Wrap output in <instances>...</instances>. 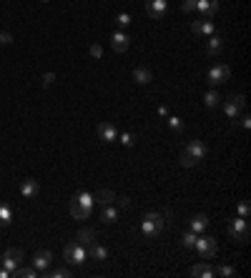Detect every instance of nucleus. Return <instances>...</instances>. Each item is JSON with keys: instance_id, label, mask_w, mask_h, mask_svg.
I'll use <instances>...</instances> for the list:
<instances>
[{"instance_id": "f257e3e1", "label": "nucleus", "mask_w": 251, "mask_h": 278, "mask_svg": "<svg viewBox=\"0 0 251 278\" xmlns=\"http://www.w3.org/2000/svg\"><path fill=\"white\" fill-rule=\"evenodd\" d=\"M93 206H96L93 193H88V190H78L75 196L71 198V216H73L75 220H86V218L93 213Z\"/></svg>"}, {"instance_id": "f03ea898", "label": "nucleus", "mask_w": 251, "mask_h": 278, "mask_svg": "<svg viewBox=\"0 0 251 278\" xmlns=\"http://www.w3.org/2000/svg\"><path fill=\"white\" fill-rule=\"evenodd\" d=\"M206 155H209V148H206V143H204V141H191V143L183 148V153H181L179 163L183 165V168H193V165L201 163Z\"/></svg>"}, {"instance_id": "7ed1b4c3", "label": "nucleus", "mask_w": 251, "mask_h": 278, "mask_svg": "<svg viewBox=\"0 0 251 278\" xmlns=\"http://www.w3.org/2000/svg\"><path fill=\"white\" fill-rule=\"evenodd\" d=\"M163 216L161 213H153V211H148V213H143V218H141V233L146 236V238H156L161 231H163Z\"/></svg>"}, {"instance_id": "20e7f679", "label": "nucleus", "mask_w": 251, "mask_h": 278, "mask_svg": "<svg viewBox=\"0 0 251 278\" xmlns=\"http://www.w3.org/2000/svg\"><path fill=\"white\" fill-rule=\"evenodd\" d=\"M63 258H66V263H71V266H80V263L88 261V253H86V248H83L78 241H71V243H66V248H63Z\"/></svg>"}, {"instance_id": "39448f33", "label": "nucleus", "mask_w": 251, "mask_h": 278, "mask_svg": "<svg viewBox=\"0 0 251 278\" xmlns=\"http://www.w3.org/2000/svg\"><path fill=\"white\" fill-rule=\"evenodd\" d=\"M193 251H196L204 261H211V258L218 253V243H216V238H211V236H201V233H199L196 246H193Z\"/></svg>"}, {"instance_id": "423d86ee", "label": "nucleus", "mask_w": 251, "mask_h": 278, "mask_svg": "<svg viewBox=\"0 0 251 278\" xmlns=\"http://www.w3.org/2000/svg\"><path fill=\"white\" fill-rule=\"evenodd\" d=\"M229 236L239 243H249V223H246V218H234L231 223H229Z\"/></svg>"}, {"instance_id": "0eeeda50", "label": "nucleus", "mask_w": 251, "mask_h": 278, "mask_svg": "<svg viewBox=\"0 0 251 278\" xmlns=\"http://www.w3.org/2000/svg\"><path fill=\"white\" fill-rule=\"evenodd\" d=\"M0 263H3V268H8L10 276H13V271L23 263V251L20 248H8L5 253H0Z\"/></svg>"}, {"instance_id": "6e6552de", "label": "nucleus", "mask_w": 251, "mask_h": 278, "mask_svg": "<svg viewBox=\"0 0 251 278\" xmlns=\"http://www.w3.org/2000/svg\"><path fill=\"white\" fill-rule=\"evenodd\" d=\"M231 78V68L226 65V63H216L211 70H209V75H206V80L211 83V86H218V83H226Z\"/></svg>"}, {"instance_id": "1a4fd4ad", "label": "nucleus", "mask_w": 251, "mask_h": 278, "mask_svg": "<svg viewBox=\"0 0 251 278\" xmlns=\"http://www.w3.org/2000/svg\"><path fill=\"white\" fill-rule=\"evenodd\" d=\"M218 5H221V0H196V10L204 20H214V15L218 13Z\"/></svg>"}, {"instance_id": "9d476101", "label": "nucleus", "mask_w": 251, "mask_h": 278, "mask_svg": "<svg viewBox=\"0 0 251 278\" xmlns=\"http://www.w3.org/2000/svg\"><path fill=\"white\" fill-rule=\"evenodd\" d=\"M214 31H216V28H214V20H193L191 23V33L193 35H196V38H209V35H214Z\"/></svg>"}, {"instance_id": "9b49d317", "label": "nucleus", "mask_w": 251, "mask_h": 278, "mask_svg": "<svg viewBox=\"0 0 251 278\" xmlns=\"http://www.w3.org/2000/svg\"><path fill=\"white\" fill-rule=\"evenodd\" d=\"M96 133H98V138H101L103 143H113L116 138H118V130H116V125H113V123H108V121L98 123Z\"/></svg>"}, {"instance_id": "f8f14e48", "label": "nucleus", "mask_w": 251, "mask_h": 278, "mask_svg": "<svg viewBox=\"0 0 251 278\" xmlns=\"http://www.w3.org/2000/svg\"><path fill=\"white\" fill-rule=\"evenodd\" d=\"M53 266V253L50 251H36V256H33V268L38 271V273H43L45 268H50Z\"/></svg>"}, {"instance_id": "ddd939ff", "label": "nucleus", "mask_w": 251, "mask_h": 278, "mask_svg": "<svg viewBox=\"0 0 251 278\" xmlns=\"http://www.w3.org/2000/svg\"><path fill=\"white\" fill-rule=\"evenodd\" d=\"M188 273L196 276V278H214V276H216V266H211L209 261H201V263H196V266H191Z\"/></svg>"}, {"instance_id": "4468645a", "label": "nucleus", "mask_w": 251, "mask_h": 278, "mask_svg": "<svg viewBox=\"0 0 251 278\" xmlns=\"http://www.w3.org/2000/svg\"><path fill=\"white\" fill-rule=\"evenodd\" d=\"M146 13L153 20H161L166 15V0H146Z\"/></svg>"}, {"instance_id": "2eb2a0df", "label": "nucleus", "mask_w": 251, "mask_h": 278, "mask_svg": "<svg viewBox=\"0 0 251 278\" xmlns=\"http://www.w3.org/2000/svg\"><path fill=\"white\" fill-rule=\"evenodd\" d=\"M40 193V183L36 181V178H25L23 183H20V196L23 198H36Z\"/></svg>"}, {"instance_id": "dca6fc26", "label": "nucleus", "mask_w": 251, "mask_h": 278, "mask_svg": "<svg viewBox=\"0 0 251 278\" xmlns=\"http://www.w3.org/2000/svg\"><path fill=\"white\" fill-rule=\"evenodd\" d=\"M128 43H131V38L123 31H116L113 35H110V48H113L116 53H126L128 50Z\"/></svg>"}, {"instance_id": "f3484780", "label": "nucleus", "mask_w": 251, "mask_h": 278, "mask_svg": "<svg viewBox=\"0 0 251 278\" xmlns=\"http://www.w3.org/2000/svg\"><path fill=\"white\" fill-rule=\"evenodd\" d=\"M221 50H224V38L216 35V33H214V35H209L204 53H206V55H221Z\"/></svg>"}, {"instance_id": "a211bd4d", "label": "nucleus", "mask_w": 251, "mask_h": 278, "mask_svg": "<svg viewBox=\"0 0 251 278\" xmlns=\"http://www.w3.org/2000/svg\"><path fill=\"white\" fill-rule=\"evenodd\" d=\"M86 253H88V258H93V261H108V248L106 246H101L98 241L96 243H91L88 248H86Z\"/></svg>"}, {"instance_id": "6ab92c4d", "label": "nucleus", "mask_w": 251, "mask_h": 278, "mask_svg": "<svg viewBox=\"0 0 251 278\" xmlns=\"http://www.w3.org/2000/svg\"><path fill=\"white\" fill-rule=\"evenodd\" d=\"M93 201H96V203H101V206H113L116 193H113V190H108V188H101V190H96Z\"/></svg>"}, {"instance_id": "aec40b11", "label": "nucleus", "mask_w": 251, "mask_h": 278, "mask_svg": "<svg viewBox=\"0 0 251 278\" xmlns=\"http://www.w3.org/2000/svg\"><path fill=\"white\" fill-rule=\"evenodd\" d=\"M75 241H78L83 248H88L91 243H96V231H93V228H80L78 236H75Z\"/></svg>"}, {"instance_id": "412c9836", "label": "nucleus", "mask_w": 251, "mask_h": 278, "mask_svg": "<svg viewBox=\"0 0 251 278\" xmlns=\"http://www.w3.org/2000/svg\"><path fill=\"white\" fill-rule=\"evenodd\" d=\"M133 80L138 83V86H148V83L153 80V73L148 68H136L133 70Z\"/></svg>"}, {"instance_id": "4be33fe9", "label": "nucleus", "mask_w": 251, "mask_h": 278, "mask_svg": "<svg viewBox=\"0 0 251 278\" xmlns=\"http://www.w3.org/2000/svg\"><path fill=\"white\" fill-rule=\"evenodd\" d=\"M206 228H209V218H206L204 213H199V216L191 218V231H193V233H204Z\"/></svg>"}, {"instance_id": "5701e85b", "label": "nucleus", "mask_w": 251, "mask_h": 278, "mask_svg": "<svg viewBox=\"0 0 251 278\" xmlns=\"http://www.w3.org/2000/svg\"><path fill=\"white\" fill-rule=\"evenodd\" d=\"M224 110H226V116H229V121H231V125H236V118L241 116V108H239V105H236V103H234V100L229 98V100L224 103Z\"/></svg>"}, {"instance_id": "b1692460", "label": "nucleus", "mask_w": 251, "mask_h": 278, "mask_svg": "<svg viewBox=\"0 0 251 278\" xmlns=\"http://www.w3.org/2000/svg\"><path fill=\"white\" fill-rule=\"evenodd\" d=\"M101 220H103V223H116V220H118V208L116 206H103Z\"/></svg>"}, {"instance_id": "393cba45", "label": "nucleus", "mask_w": 251, "mask_h": 278, "mask_svg": "<svg viewBox=\"0 0 251 278\" xmlns=\"http://www.w3.org/2000/svg\"><path fill=\"white\" fill-rule=\"evenodd\" d=\"M40 276H45V278H71L73 273H71V268H45Z\"/></svg>"}, {"instance_id": "a878e982", "label": "nucleus", "mask_w": 251, "mask_h": 278, "mask_svg": "<svg viewBox=\"0 0 251 278\" xmlns=\"http://www.w3.org/2000/svg\"><path fill=\"white\" fill-rule=\"evenodd\" d=\"M221 100H224V98H221V93H218V91H209V93L204 95V105H206L209 110H214Z\"/></svg>"}, {"instance_id": "bb28decb", "label": "nucleus", "mask_w": 251, "mask_h": 278, "mask_svg": "<svg viewBox=\"0 0 251 278\" xmlns=\"http://www.w3.org/2000/svg\"><path fill=\"white\" fill-rule=\"evenodd\" d=\"M13 220V208L8 203H0V226H10Z\"/></svg>"}, {"instance_id": "cd10ccee", "label": "nucleus", "mask_w": 251, "mask_h": 278, "mask_svg": "<svg viewBox=\"0 0 251 278\" xmlns=\"http://www.w3.org/2000/svg\"><path fill=\"white\" fill-rule=\"evenodd\" d=\"M13 276L15 278H36V276H40L36 268H25V266H18L15 271H13Z\"/></svg>"}, {"instance_id": "c85d7f7f", "label": "nucleus", "mask_w": 251, "mask_h": 278, "mask_svg": "<svg viewBox=\"0 0 251 278\" xmlns=\"http://www.w3.org/2000/svg\"><path fill=\"white\" fill-rule=\"evenodd\" d=\"M196 238H199V233L188 231V233H183V236H181V243H183L186 248H193V246H196Z\"/></svg>"}, {"instance_id": "c756f323", "label": "nucleus", "mask_w": 251, "mask_h": 278, "mask_svg": "<svg viewBox=\"0 0 251 278\" xmlns=\"http://www.w3.org/2000/svg\"><path fill=\"white\" fill-rule=\"evenodd\" d=\"M169 128H171V133H183V121L179 116H171L169 118Z\"/></svg>"}, {"instance_id": "7c9ffc66", "label": "nucleus", "mask_w": 251, "mask_h": 278, "mask_svg": "<svg viewBox=\"0 0 251 278\" xmlns=\"http://www.w3.org/2000/svg\"><path fill=\"white\" fill-rule=\"evenodd\" d=\"M216 276L231 278V276H236V268H234V266H216Z\"/></svg>"}, {"instance_id": "2f4dec72", "label": "nucleus", "mask_w": 251, "mask_h": 278, "mask_svg": "<svg viewBox=\"0 0 251 278\" xmlns=\"http://www.w3.org/2000/svg\"><path fill=\"white\" fill-rule=\"evenodd\" d=\"M131 23H133V20H131L128 13H118V15H116V25H118V28H128Z\"/></svg>"}, {"instance_id": "473e14b6", "label": "nucleus", "mask_w": 251, "mask_h": 278, "mask_svg": "<svg viewBox=\"0 0 251 278\" xmlns=\"http://www.w3.org/2000/svg\"><path fill=\"white\" fill-rule=\"evenodd\" d=\"M121 143H123L126 148H133V146H136V135H133V133H121Z\"/></svg>"}, {"instance_id": "72a5a7b5", "label": "nucleus", "mask_w": 251, "mask_h": 278, "mask_svg": "<svg viewBox=\"0 0 251 278\" xmlns=\"http://www.w3.org/2000/svg\"><path fill=\"white\" fill-rule=\"evenodd\" d=\"M229 98H231L239 108H244V105H246V95H244V93H234V95H229Z\"/></svg>"}, {"instance_id": "f704fd0d", "label": "nucleus", "mask_w": 251, "mask_h": 278, "mask_svg": "<svg viewBox=\"0 0 251 278\" xmlns=\"http://www.w3.org/2000/svg\"><path fill=\"white\" fill-rule=\"evenodd\" d=\"M118 208H131V201L126 198V196H116V201H113Z\"/></svg>"}, {"instance_id": "c9c22d12", "label": "nucleus", "mask_w": 251, "mask_h": 278, "mask_svg": "<svg viewBox=\"0 0 251 278\" xmlns=\"http://www.w3.org/2000/svg\"><path fill=\"white\" fill-rule=\"evenodd\" d=\"M181 8H183V13H193V8H196V0H183Z\"/></svg>"}, {"instance_id": "e433bc0d", "label": "nucleus", "mask_w": 251, "mask_h": 278, "mask_svg": "<svg viewBox=\"0 0 251 278\" xmlns=\"http://www.w3.org/2000/svg\"><path fill=\"white\" fill-rule=\"evenodd\" d=\"M249 211H251V208H249V203H246V201H241V203H239V216H241V218H249Z\"/></svg>"}, {"instance_id": "4c0bfd02", "label": "nucleus", "mask_w": 251, "mask_h": 278, "mask_svg": "<svg viewBox=\"0 0 251 278\" xmlns=\"http://www.w3.org/2000/svg\"><path fill=\"white\" fill-rule=\"evenodd\" d=\"M13 43V35L10 33H3V31H0V45H10Z\"/></svg>"}, {"instance_id": "58836bf2", "label": "nucleus", "mask_w": 251, "mask_h": 278, "mask_svg": "<svg viewBox=\"0 0 251 278\" xmlns=\"http://www.w3.org/2000/svg\"><path fill=\"white\" fill-rule=\"evenodd\" d=\"M91 55H93V58L98 61V58H101V55H103V48H101L98 43H96V45H91Z\"/></svg>"}, {"instance_id": "ea45409f", "label": "nucleus", "mask_w": 251, "mask_h": 278, "mask_svg": "<svg viewBox=\"0 0 251 278\" xmlns=\"http://www.w3.org/2000/svg\"><path fill=\"white\" fill-rule=\"evenodd\" d=\"M236 121H239V123H241L244 128H251V118H249V116H239Z\"/></svg>"}, {"instance_id": "a19ab883", "label": "nucleus", "mask_w": 251, "mask_h": 278, "mask_svg": "<svg viewBox=\"0 0 251 278\" xmlns=\"http://www.w3.org/2000/svg\"><path fill=\"white\" fill-rule=\"evenodd\" d=\"M53 80H55V73H45V75H43V86H50Z\"/></svg>"}, {"instance_id": "79ce46f5", "label": "nucleus", "mask_w": 251, "mask_h": 278, "mask_svg": "<svg viewBox=\"0 0 251 278\" xmlns=\"http://www.w3.org/2000/svg\"><path fill=\"white\" fill-rule=\"evenodd\" d=\"M0 278H10V271L8 268H0Z\"/></svg>"}, {"instance_id": "37998d69", "label": "nucleus", "mask_w": 251, "mask_h": 278, "mask_svg": "<svg viewBox=\"0 0 251 278\" xmlns=\"http://www.w3.org/2000/svg\"><path fill=\"white\" fill-rule=\"evenodd\" d=\"M40 3H48V0H40Z\"/></svg>"}]
</instances>
